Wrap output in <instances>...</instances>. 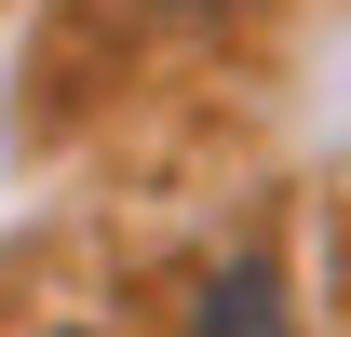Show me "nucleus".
<instances>
[{"mask_svg": "<svg viewBox=\"0 0 351 337\" xmlns=\"http://www.w3.org/2000/svg\"><path fill=\"white\" fill-rule=\"evenodd\" d=\"M203 337H298V324H284V284H270L257 256H243V270H217V297H203Z\"/></svg>", "mask_w": 351, "mask_h": 337, "instance_id": "obj_1", "label": "nucleus"}]
</instances>
